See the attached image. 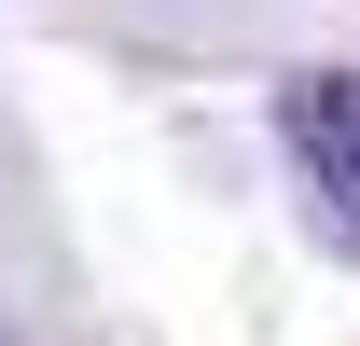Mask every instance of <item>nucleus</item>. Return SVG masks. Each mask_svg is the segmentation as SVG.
<instances>
[{
	"instance_id": "obj_1",
	"label": "nucleus",
	"mask_w": 360,
	"mask_h": 346,
	"mask_svg": "<svg viewBox=\"0 0 360 346\" xmlns=\"http://www.w3.org/2000/svg\"><path fill=\"white\" fill-rule=\"evenodd\" d=\"M277 139H291V167H305L319 236H333V250H360V84H347V70L277 84Z\"/></svg>"
},
{
	"instance_id": "obj_2",
	"label": "nucleus",
	"mask_w": 360,
	"mask_h": 346,
	"mask_svg": "<svg viewBox=\"0 0 360 346\" xmlns=\"http://www.w3.org/2000/svg\"><path fill=\"white\" fill-rule=\"evenodd\" d=\"M0 346H14V319H0Z\"/></svg>"
}]
</instances>
